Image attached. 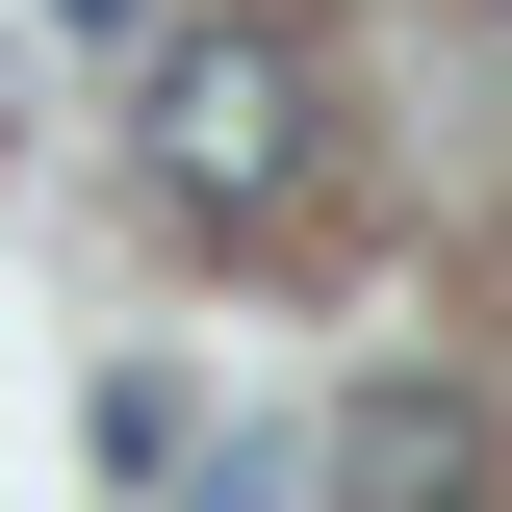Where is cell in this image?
I'll return each mask as SVG.
<instances>
[{
	"instance_id": "obj_1",
	"label": "cell",
	"mask_w": 512,
	"mask_h": 512,
	"mask_svg": "<svg viewBox=\"0 0 512 512\" xmlns=\"http://www.w3.org/2000/svg\"><path fill=\"white\" fill-rule=\"evenodd\" d=\"M128 154H154V205H180V231H282V205H308V154H333L308 26H180V52H154V103H128Z\"/></svg>"
},
{
	"instance_id": "obj_2",
	"label": "cell",
	"mask_w": 512,
	"mask_h": 512,
	"mask_svg": "<svg viewBox=\"0 0 512 512\" xmlns=\"http://www.w3.org/2000/svg\"><path fill=\"white\" fill-rule=\"evenodd\" d=\"M333 512H512V436L461 384H359L333 410Z\"/></svg>"
}]
</instances>
